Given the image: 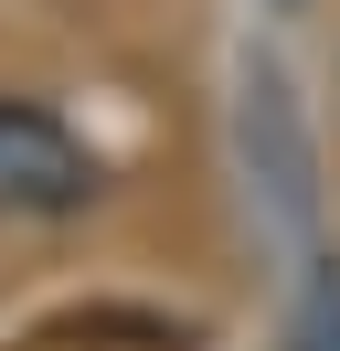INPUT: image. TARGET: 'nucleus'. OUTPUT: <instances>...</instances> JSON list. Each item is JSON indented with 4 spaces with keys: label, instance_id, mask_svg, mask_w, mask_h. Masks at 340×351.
Masks as SVG:
<instances>
[{
    "label": "nucleus",
    "instance_id": "nucleus-2",
    "mask_svg": "<svg viewBox=\"0 0 340 351\" xmlns=\"http://www.w3.org/2000/svg\"><path fill=\"white\" fill-rule=\"evenodd\" d=\"M298 351H340V256H319L308 308H298Z\"/></svg>",
    "mask_w": 340,
    "mask_h": 351
},
{
    "label": "nucleus",
    "instance_id": "nucleus-1",
    "mask_svg": "<svg viewBox=\"0 0 340 351\" xmlns=\"http://www.w3.org/2000/svg\"><path fill=\"white\" fill-rule=\"evenodd\" d=\"M96 149L32 96H0V223H64L96 202Z\"/></svg>",
    "mask_w": 340,
    "mask_h": 351
}]
</instances>
